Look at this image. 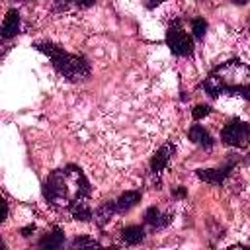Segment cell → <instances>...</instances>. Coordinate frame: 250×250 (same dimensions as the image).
<instances>
[{"label": "cell", "mask_w": 250, "mask_h": 250, "mask_svg": "<svg viewBox=\"0 0 250 250\" xmlns=\"http://www.w3.org/2000/svg\"><path fill=\"white\" fill-rule=\"evenodd\" d=\"M203 90L217 98L223 92L229 94H242L244 98H248L250 90H248V68L244 62L240 61H229L221 66H217L203 82Z\"/></svg>", "instance_id": "6da1fadb"}, {"label": "cell", "mask_w": 250, "mask_h": 250, "mask_svg": "<svg viewBox=\"0 0 250 250\" xmlns=\"http://www.w3.org/2000/svg\"><path fill=\"white\" fill-rule=\"evenodd\" d=\"M6 217H8V203L0 197V225L6 221Z\"/></svg>", "instance_id": "d6986e66"}, {"label": "cell", "mask_w": 250, "mask_h": 250, "mask_svg": "<svg viewBox=\"0 0 250 250\" xmlns=\"http://www.w3.org/2000/svg\"><path fill=\"white\" fill-rule=\"evenodd\" d=\"M162 0H146V6L148 8H152V6H156V4H160Z\"/></svg>", "instance_id": "7402d4cb"}, {"label": "cell", "mask_w": 250, "mask_h": 250, "mask_svg": "<svg viewBox=\"0 0 250 250\" xmlns=\"http://www.w3.org/2000/svg\"><path fill=\"white\" fill-rule=\"evenodd\" d=\"M145 221L150 227H154V229H162V227H166L170 223V217L164 215V213H160L156 207H148L146 213H145Z\"/></svg>", "instance_id": "4fadbf2b"}, {"label": "cell", "mask_w": 250, "mask_h": 250, "mask_svg": "<svg viewBox=\"0 0 250 250\" xmlns=\"http://www.w3.org/2000/svg\"><path fill=\"white\" fill-rule=\"evenodd\" d=\"M82 246H100V242H96V240H92V238H86V236L72 240V248H82Z\"/></svg>", "instance_id": "e0dca14e"}, {"label": "cell", "mask_w": 250, "mask_h": 250, "mask_svg": "<svg viewBox=\"0 0 250 250\" xmlns=\"http://www.w3.org/2000/svg\"><path fill=\"white\" fill-rule=\"evenodd\" d=\"M74 6H78V8H90L92 4H94V0H70Z\"/></svg>", "instance_id": "ffe728a7"}, {"label": "cell", "mask_w": 250, "mask_h": 250, "mask_svg": "<svg viewBox=\"0 0 250 250\" xmlns=\"http://www.w3.org/2000/svg\"><path fill=\"white\" fill-rule=\"evenodd\" d=\"M139 201H141V191H125V193H121L119 199L115 201V211L125 213V211H129L131 207H135Z\"/></svg>", "instance_id": "8fae6325"}, {"label": "cell", "mask_w": 250, "mask_h": 250, "mask_svg": "<svg viewBox=\"0 0 250 250\" xmlns=\"http://www.w3.org/2000/svg\"><path fill=\"white\" fill-rule=\"evenodd\" d=\"M0 248H4V242H2V238H0Z\"/></svg>", "instance_id": "603a6c76"}, {"label": "cell", "mask_w": 250, "mask_h": 250, "mask_svg": "<svg viewBox=\"0 0 250 250\" xmlns=\"http://www.w3.org/2000/svg\"><path fill=\"white\" fill-rule=\"evenodd\" d=\"M43 195L55 207L68 205L70 203V197H68V180H66V174L62 170H55L45 180V184H43Z\"/></svg>", "instance_id": "3957f363"}, {"label": "cell", "mask_w": 250, "mask_h": 250, "mask_svg": "<svg viewBox=\"0 0 250 250\" xmlns=\"http://www.w3.org/2000/svg\"><path fill=\"white\" fill-rule=\"evenodd\" d=\"M166 45L170 47V51L178 57H188L193 53V43L189 39V35L182 29L180 21H172L168 31H166Z\"/></svg>", "instance_id": "277c9868"}, {"label": "cell", "mask_w": 250, "mask_h": 250, "mask_svg": "<svg viewBox=\"0 0 250 250\" xmlns=\"http://www.w3.org/2000/svg\"><path fill=\"white\" fill-rule=\"evenodd\" d=\"M205 29H207V21L203 18H193L191 20V31H193L195 39H203Z\"/></svg>", "instance_id": "2e32d148"}, {"label": "cell", "mask_w": 250, "mask_h": 250, "mask_svg": "<svg viewBox=\"0 0 250 250\" xmlns=\"http://www.w3.org/2000/svg\"><path fill=\"white\" fill-rule=\"evenodd\" d=\"M20 31V14L18 10H10L4 16V21L0 25V37L2 39H12Z\"/></svg>", "instance_id": "52a82bcc"}, {"label": "cell", "mask_w": 250, "mask_h": 250, "mask_svg": "<svg viewBox=\"0 0 250 250\" xmlns=\"http://www.w3.org/2000/svg\"><path fill=\"white\" fill-rule=\"evenodd\" d=\"M172 154H174V145H172V143H166L164 146H160V148L154 152L152 160H150V170H152L154 174H160V172L166 168V164H168V160H170Z\"/></svg>", "instance_id": "8992f818"}, {"label": "cell", "mask_w": 250, "mask_h": 250, "mask_svg": "<svg viewBox=\"0 0 250 250\" xmlns=\"http://www.w3.org/2000/svg\"><path fill=\"white\" fill-rule=\"evenodd\" d=\"M33 47H35L37 51L45 53V55L51 59L55 70H57L59 74H62L64 78H68V80H72V82H80V80H86V78H88V74H90V64H88V61H86L84 57H80V55H70V53H66L62 47H59V45H55V43H51V41H37Z\"/></svg>", "instance_id": "7a4b0ae2"}, {"label": "cell", "mask_w": 250, "mask_h": 250, "mask_svg": "<svg viewBox=\"0 0 250 250\" xmlns=\"http://www.w3.org/2000/svg\"><path fill=\"white\" fill-rule=\"evenodd\" d=\"M248 135H250V127L246 121H240V119H232L229 121L225 127H223V133H221V141L229 146H238V148H244L248 145Z\"/></svg>", "instance_id": "5b68a950"}, {"label": "cell", "mask_w": 250, "mask_h": 250, "mask_svg": "<svg viewBox=\"0 0 250 250\" xmlns=\"http://www.w3.org/2000/svg\"><path fill=\"white\" fill-rule=\"evenodd\" d=\"M230 172V166H225V168H207V170H197V178L203 180V182H209V184H223L225 178L229 176Z\"/></svg>", "instance_id": "9c48e42d"}, {"label": "cell", "mask_w": 250, "mask_h": 250, "mask_svg": "<svg viewBox=\"0 0 250 250\" xmlns=\"http://www.w3.org/2000/svg\"><path fill=\"white\" fill-rule=\"evenodd\" d=\"M121 238L125 244H139L143 238H145V230L143 227H137V225H131V227H125L123 232H121Z\"/></svg>", "instance_id": "5bb4252c"}, {"label": "cell", "mask_w": 250, "mask_h": 250, "mask_svg": "<svg viewBox=\"0 0 250 250\" xmlns=\"http://www.w3.org/2000/svg\"><path fill=\"white\" fill-rule=\"evenodd\" d=\"M62 242H64V232H62L61 229H53V232H51V234H47V236H43V238H41L39 246H41V248L51 250V248H61V246H62Z\"/></svg>", "instance_id": "9a60e30c"}, {"label": "cell", "mask_w": 250, "mask_h": 250, "mask_svg": "<svg viewBox=\"0 0 250 250\" xmlns=\"http://www.w3.org/2000/svg\"><path fill=\"white\" fill-rule=\"evenodd\" d=\"M68 207H70V213L76 221H90L92 219V209L88 205V197H82V195L72 197Z\"/></svg>", "instance_id": "ba28073f"}, {"label": "cell", "mask_w": 250, "mask_h": 250, "mask_svg": "<svg viewBox=\"0 0 250 250\" xmlns=\"http://www.w3.org/2000/svg\"><path fill=\"white\" fill-rule=\"evenodd\" d=\"M184 193H186V189H184V188H178V189H174V195H176V197H182Z\"/></svg>", "instance_id": "44dd1931"}, {"label": "cell", "mask_w": 250, "mask_h": 250, "mask_svg": "<svg viewBox=\"0 0 250 250\" xmlns=\"http://www.w3.org/2000/svg\"><path fill=\"white\" fill-rule=\"evenodd\" d=\"M209 111H211L209 105H195L193 111H191V115H193V119H201V117L209 115Z\"/></svg>", "instance_id": "ac0fdd59"}, {"label": "cell", "mask_w": 250, "mask_h": 250, "mask_svg": "<svg viewBox=\"0 0 250 250\" xmlns=\"http://www.w3.org/2000/svg\"><path fill=\"white\" fill-rule=\"evenodd\" d=\"M113 213H115V201H107V203L100 205V207L96 209V213H94V219H96L98 227H105V225L111 221Z\"/></svg>", "instance_id": "7c38bea8"}, {"label": "cell", "mask_w": 250, "mask_h": 250, "mask_svg": "<svg viewBox=\"0 0 250 250\" xmlns=\"http://www.w3.org/2000/svg\"><path fill=\"white\" fill-rule=\"evenodd\" d=\"M188 137H189V141H193L199 146H205V148H211L213 146V137L201 125H191L188 129Z\"/></svg>", "instance_id": "30bf717a"}]
</instances>
